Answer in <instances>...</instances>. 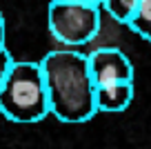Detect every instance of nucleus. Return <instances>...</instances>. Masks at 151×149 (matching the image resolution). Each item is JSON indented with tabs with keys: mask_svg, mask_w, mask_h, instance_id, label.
Segmentation results:
<instances>
[{
	"mask_svg": "<svg viewBox=\"0 0 151 149\" xmlns=\"http://www.w3.org/2000/svg\"><path fill=\"white\" fill-rule=\"evenodd\" d=\"M14 56L9 54V49L7 47H0V87L5 85L7 76H9V69L14 67Z\"/></svg>",
	"mask_w": 151,
	"mask_h": 149,
	"instance_id": "6e6552de",
	"label": "nucleus"
},
{
	"mask_svg": "<svg viewBox=\"0 0 151 149\" xmlns=\"http://www.w3.org/2000/svg\"><path fill=\"white\" fill-rule=\"evenodd\" d=\"M49 107L60 122L78 125L96 116V82L89 69V56L73 49H58L42 58Z\"/></svg>",
	"mask_w": 151,
	"mask_h": 149,
	"instance_id": "f257e3e1",
	"label": "nucleus"
},
{
	"mask_svg": "<svg viewBox=\"0 0 151 149\" xmlns=\"http://www.w3.org/2000/svg\"><path fill=\"white\" fill-rule=\"evenodd\" d=\"M138 2L140 0H102V7L116 22L127 25L129 18L133 16V11H136Z\"/></svg>",
	"mask_w": 151,
	"mask_h": 149,
	"instance_id": "0eeeda50",
	"label": "nucleus"
},
{
	"mask_svg": "<svg viewBox=\"0 0 151 149\" xmlns=\"http://www.w3.org/2000/svg\"><path fill=\"white\" fill-rule=\"evenodd\" d=\"M89 69L96 89L118 82H133V65L116 47H102L89 54Z\"/></svg>",
	"mask_w": 151,
	"mask_h": 149,
	"instance_id": "20e7f679",
	"label": "nucleus"
},
{
	"mask_svg": "<svg viewBox=\"0 0 151 149\" xmlns=\"http://www.w3.org/2000/svg\"><path fill=\"white\" fill-rule=\"evenodd\" d=\"M131 100H133V82H118V85H109V87L96 89L98 111L120 114L131 105Z\"/></svg>",
	"mask_w": 151,
	"mask_h": 149,
	"instance_id": "39448f33",
	"label": "nucleus"
},
{
	"mask_svg": "<svg viewBox=\"0 0 151 149\" xmlns=\"http://www.w3.org/2000/svg\"><path fill=\"white\" fill-rule=\"evenodd\" d=\"M5 38H7V27H5V18L0 11V47H5Z\"/></svg>",
	"mask_w": 151,
	"mask_h": 149,
	"instance_id": "1a4fd4ad",
	"label": "nucleus"
},
{
	"mask_svg": "<svg viewBox=\"0 0 151 149\" xmlns=\"http://www.w3.org/2000/svg\"><path fill=\"white\" fill-rule=\"evenodd\" d=\"M0 114L7 120L20 125L40 122L47 114H51L47 82L40 62H14L5 85L0 87Z\"/></svg>",
	"mask_w": 151,
	"mask_h": 149,
	"instance_id": "f03ea898",
	"label": "nucleus"
},
{
	"mask_svg": "<svg viewBox=\"0 0 151 149\" xmlns=\"http://www.w3.org/2000/svg\"><path fill=\"white\" fill-rule=\"evenodd\" d=\"M100 7L82 0H49L47 22L58 42L67 47H82L100 31Z\"/></svg>",
	"mask_w": 151,
	"mask_h": 149,
	"instance_id": "7ed1b4c3",
	"label": "nucleus"
},
{
	"mask_svg": "<svg viewBox=\"0 0 151 149\" xmlns=\"http://www.w3.org/2000/svg\"><path fill=\"white\" fill-rule=\"evenodd\" d=\"M82 2H96V5H102V0H82Z\"/></svg>",
	"mask_w": 151,
	"mask_h": 149,
	"instance_id": "9d476101",
	"label": "nucleus"
},
{
	"mask_svg": "<svg viewBox=\"0 0 151 149\" xmlns=\"http://www.w3.org/2000/svg\"><path fill=\"white\" fill-rule=\"evenodd\" d=\"M127 27L131 31H136L140 38H145L147 42H151V0H140L138 2Z\"/></svg>",
	"mask_w": 151,
	"mask_h": 149,
	"instance_id": "423d86ee",
	"label": "nucleus"
}]
</instances>
